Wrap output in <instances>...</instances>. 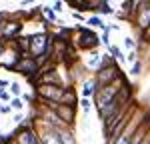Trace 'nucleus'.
<instances>
[{
	"label": "nucleus",
	"mask_w": 150,
	"mask_h": 144,
	"mask_svg": "<svg viewBox=\"0 0 150 144\" xmlns=\"http://www.w3.org/2000/svg\"><path fill=\"white\" fill-rule=\"evenodd\" d=\"M96 90H98V82H96V78H88V80H84V88H82V96H84V98L94 96V94H96Z\"/></svg>",
	"instance_id": "f8f14e48"
},
{
	"label": "nucleus",
	"mask_w": 150,
	"mask_h": 144,
	"mask_svg": "<svg viewBox=\"0 0 150 144\" xmlns=\"http://www.w3.org/2000/svg\"><path fill=\"white\" fill-rule=\"evenodd\" d=\"M128 60H130V62H136V54H134V52H130V56H128Z\"/></svg>",
	"instance_id": "a878e982"
},
{
	"label": "nucleus",
	"mask_w": 150,
	"mask_h": 144,
	"mask_svg": "<svg viewBox=\"0 0 150 144\" xmlns=\"http://www.w3.org/2000/svg\"><path fill=\"white\" fill-rule=\"evenodd\" d=\"M0 108H2V106H0Z\"/></svg>",
	"instance_id": "c756f323"
},
{
	"label": "nucleus",
	"mask_w": 150,
	"mask_h": 144,
	"mask_svg": "<svg viewBox=\"0 0 150 144\" xmlns=\"http://www.w3.org/2000/svg\"><path fill=\"white\" fill-rule=\"evenodd\" d=\"M38 132L32 128V126H20L18 132H16V142L18 144H38Z\"/></svg>",
	"instance_id": "0eeeda50"
},
{
	"label": "nucleus",
	"mask_w": 150,
	"mask_h": 144,
	"mask_svg": "<svg viewBox=\"0 0 150 144\" xmlns=\"http://www.w3.org/2000/svg\"><path fill=\"white\" fill-rule=\"evenodd\" d=\"M10 90L14 92V94H18V92H20V86H18L16 82H12V84H10Z\"/></svg>",
	"instance_id": "aec40b11"
},
{
	"label": "nucleus",
	"mask_w": 150,
	"mask_h": 144,
	"mask_svg": "<svg viewBox=\"0 0 150 144\" xmlns=\"http://www.w3.org/2000/svg\"><path fill=\"white\" fill-rule=\"evenodd\" d=\"M64 90H66V86H60V84H38L36 94L44 102H60Z\"/></svg>",
	"instance_id": "20e7f679"
},
{
	"label": "nucleus",
	"mask_w": 150,
	"mask_h": 144,
	"mask_svg": "<svg viewBox=\"0 0 150 144\" xmlns=\"http://www.w3.org/2000/svg\"><path fill=\"white\" fill-rule=\"evenodd\" d=\"M4 144H18V142H16V138H14V140H10V138H8V140H6Z\"/></svg>",
	"instance_id": "cd10ccee"
},
{
	"label": "nucleus",
	"mask_w": 150,
	"mask_h": 144,
	"mask_svg": "<svg viewBox=\"0 0 150 144\" xmlns=\"http://www.w3.org/2000/svg\"><path fill=\"white\" fill-rule=\"evenodd\" d=\"M140 72H142V62L136 60V62H134V66H132V74L136 76V74H140Z\"/></svg>",
	"instance_id": "a211bd4d"
},
{
	"label": "nucleus",
	"mask_w": 150,
	"mask_h": 144,
	"mask_svg": "<svg viewBox=\"0 0 150 144\" xmlns=\"http://www.w3.org/2000/svg\"><path fill=\"white\" fill-rule=\"evenodd\" d=\"M50 108H54L58 118L62 120L64 126H72L76 120V106H68V104H58V102H46Z\"/></svg>",
	"instance_id": "39448f33"
},
{
	"label": "nucleus",
	"mask_w": 150,
	"mask_h": 144,
	"mask_svg": "<svg viewBox=\"0 0 150 144\" xmlns=\"http://www.w3.org/2000/svg\"><path fill=\"white\" fill-rule=\"evenodd\" d=\"M56 130H58V136H60L62 144H76V138H74V134L70 130V126H60Z\"/></svg>",
	"instance_id": "9b49d317"
},
{
	"label": "nucleus",
	"mask_w": 150,
	"mask_h": 144,
	"mask_svg": "<svg viewBox=\"0 0 150 144\" xmlns=\"http://www.w3.org/2000/svg\"><path fill=\"white\" fill-rule=\"evenodd\" d=\"M52 10H56V12L62 10V2H60V0H56V4H54V8H52Z\"/></svg>",
	"instance_id": "412c9836"
},
{
	"label": "nucleus",
	"mask_w": 150,
	"mask_h": 144,
	"mask_svg": "<svg viewBox=\"0 0 150 144\" xmlns=\"http://www.w3.org/2000/svg\"><path fill=\"white\" fill-rule=\"evenodd\" d=\"M80 104H82V110H84V112H88V110H90V100H88V98H84Z\"/></svg>",
	"instance_id": "6ab92c4d"
},
{
	"label": "nucleus",
	"mask_w": 150,
	"mask_h": 144,
	"mask_svg": "<svg viewBox=\"0 0 150 144\" xmlns=\"http://www.w3.org/2000/svg\"><path fill=\"white\" fill-rule=\"evenodd\" d=\"M88 24H92V26H98V28H102V30H106V26L102 24V20H100L98 16H90V18H88Z\"/></svg>",
	"instance_id": "2eb2a0df"
},
{
	"label": "nucleus",
	"mask_w": 150,
	"mask_h": 144,
	"mask_svg": "<svg viewBox=\"0 0 150 144\" xmlns=\"http://www.w3.org/2000/svg\"><path fill=\"white\" fill-rule=\"evenodd\" d=\"M126 46H128V48H134V42H132V38H126Z\"/></svg>",
	"instance_id": "393cba45"
},
{
	"label": "nucleus",
	"mask_w": 150,
	"mask_h": 144,
	"mask_svg": "<svg viewBox=\"0 0 150 144\" xmlns=\"http://www.w3.org/2000/svg\"><path fill=\"white\" fill-rule=\"evenodd\" d=\"M122 88H124V76H118L114 82L106 84V86H100V88L96 90V94H94V104H96V108H98V110L104 108Z\"/></svg>",
	"instance_id": "f257e3e1"
},
{
	"label": "nucleus",
	"mask_w": 150,
	"mask_h": 144,
	"mask_svg": "<svg viewBox=\"0 0 150 144\" xmlns=\"http://www.w3.org/2000/svg\"><path fill=\"white\" fill-rule=\"evenodd\" d=\"M72 44L76 48L82 50H94L102 40H98V36L94 34L90 28H78V30H72Z\"/></svg>",
	"instance_id": "f03ea898"
},
{
	"label": "nucleus",
	"mask_w": 150,
	"mask_h": 144,
	"mask_svg": "<svg viewBox=\"0 0 150 144\" xmlns=\"http://www.w3.org/2000/svg\"><path fill=\"white\" fill-rule=\"evenodd\" d=\"M20 28H22V24L18 22V20H6V22L0 24V38L10 40V38H14L20 32Z\"/></svg>",
	"instance_id": "6e6552de"
},
{
	"label": "nucleus",
	"mask_w": 150,
	"mask_h": 144,
	"mask_svg": "<svg viewBox=\"0 0 150 144\" xmlns=\"http://www.w3.org/2000/svg\"><path fill=\"white\" fill-rule=\"evenodd\" d=\"M10 106L14 108V110H20L24 104H22V100H20V98H14V100H10Z\"/></svg>",
	"instance_id": "f3484780"
},
{
	"label": "nucleus",
	"mask_w": 150,
	"mask_h": 144,
	"mask_svg": "<svg viewBox=\"0 0 150 144\" xmlns=\"http://www.w3.org/2000/svg\"><path fill=\"white\" fill-rule=\"evenodd\" d=\"M2 52H4V44H2V40H0V56H2Z\"/></svg>",
	"instance_id": "c85d7f7f"
},
{
	"label": "nucleus",
	"mask_w": 150,
	"mask_h": 144,
	"mask_svg": "<svg viewBox=\"0 0 150 144\" xmlns=\"http://www.w3.org/2000/svg\"><path fill=\"white\" fill-rule=\"evenodd\" d=\"M58 104H68V106H76L78 104V96H76V90L72 88V86H66V90H64V94L60 98V102Z\"/></svg>",
	"instance_id": "9d476101"
},
{
	"label": "nucleus",
	"mask_w": 150,
	"mask_h": 144,
	"mask_svg": "<svg viewBox=\"0 0 150 144\" xmlns=\"http://www.w3.org/2000/svg\"><path fill=\"white\" fill-rule=\"evenodd\" d=\"M10 108L12 106H2V108H0V112H10Z\"/></svg>",
	"instance_id": "bb28decb"
},
{
	"label": "nucleus",
	"mask_w": 150,
	"mask_h": 144,
	"mask_svg": "<svg viewBox=\"0 0 150 144\" xmlns=\"http://www.w3.org/2000/svg\"><path fill=\"white\" fill-rule=\"evenodd\" d=\"M118 76H122V74H120V68H118L116 64H112V66H102V68H98L96 74H94V78H96V82H98V88L114 82Z\"/></svg>",
	"instance_id": "423d86ee"
},
{
	"label": "nucleus",
	"mask_w": 150,
	"mask_h": 144,
	"mask_svg": "<svg viewBox=\"0 0 150 144\" xmlns=\"http://www.w3.org/2000/svg\"><path fill=\"white\" fill-rule=\"evenodd\" d=\"M136 22L142 30H146L150 26V0H144L142 2V6H140L138 10V16H136Z\"/></svg>",
	"instance_id": "1a4fd4ad"
},
{
	"label": "nucleus",
	"mask_w": 150,
	"mask_h": 144,
	"mask_svg": "<svg viewBox=\"0 0 150 144\" xmlns=\"http://www.w3.org/2000/svg\"><path fill=\"white\" fill-rule=\"evenodd\" d=\"M0 98H2V100H10V96L6 94V92H4L2 88H0Z\"/></svg>",
	"instance_id": "4be33fe9"
},
{
	"label": "nucleus",
	"mask_w": 150,
	"mask_h": 144,
	"mask_svg": "<svg viewBox=\"0 0 150 144\" xmlns=\"http://www.w3.org/2000/svg\"><path fill=\"white\" fill-rule=\"evenodd\" d=\"M2 86H10V82H8V80H4V78H0V88H2Z\"/></svg>",
	"instance_id": "b1692460"
},
{
	"label": "nucleus",
	"mask_w": 150,
	"mask_h": 144,
	"mask_svg": "<svg viewBox=\"0 0 150 144\" xmlns=\"http://www.w3.org/2000/svg\"><path fill=\"white\" fill-rule=\"evenodd\" d=\"M96 10L102 12V14H112V6H110V2H108V0H102V2H100V6H98Z\"/></svg>",
	"instance_id": "ddd939ff"
},
{
	"label": "nucleus",
	"mask_w": 150,
	"mask_h": 144,
	"mask_svg": "<svg viewBox=\"0 0 150 144\" xmlns=\"http://www.w3.org/2000/svg\"><path fill=\"white\" fill-rule=\"evenodd\" d=\"M72 16H74V20H82V14H80V12H72Z\"/></svg>",
	"instance_id": "5701e85b"
},
{
	"label": "nucleus",
	"mask_w": 150,
	"mask_h": 144,
	"mask_svg": "<svg viewBox=\"0 0 150 144\" xmlns=\"http://www.w3.org/2000/svg\"><path fill=\"white\" fill-rule=\"evenodd\" d=\"M12 70L20 72V74H26V78L34 80L36 76L40 74V64H38V60H36L34 56H30V54H22V58L14 64Z\"/></svg>",
	"instance_id": "7ed1b4c3"
},
{
	"label": "nucleus",
	"mask_w": 150,
	"mask_h": 144,
	"mask_svg": "<svg viewBox=\"0 0 150 144\" xmlns=\"http://www.w3.org/2000/svg\"><path fill=\"white\" fill-rule=\"evenodd\" d=\"M42 12H44V14H46V18H48V20H52V22H54V20H56V16H54V12L50 10V8H48V6H42Z\"/></svg>",
	"instance_id": "dca6fc26"
},
{
	"label": "nucleus",
	"mask_w": 150,
	"mask_h": 144,
	"mask_svg": "<svg viewBox=\"0 0 150 144\" xmlns=\"http://www.w3.org/2000/svg\"><path fill=\"white\" fill-rule=\"evenodd\" d=\"M108 52H110V54H112L116 60H124V56H122V50H120L118 46H108Z\"/></svg>",
	"instance_id": "4468645a"
}]
</instances>
